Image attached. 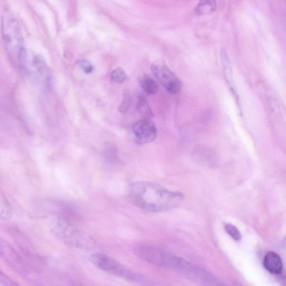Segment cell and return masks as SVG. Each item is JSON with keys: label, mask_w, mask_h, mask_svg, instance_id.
Listing matches in <instances>:
<instances>
[{"label": "cell", "mask_w": 286, "mask_h": 286, "mask_svg": "<svg viewBox=\"0 0 286 286\" xmlns=\"http://www.w3.org/2000/svg\"><path fill=\"white\" fill-rule=\"evenodd\" d=\"M111 77L114 82L121 84L125 82L126 79V74L123 68H118L112 72Z\"/></svg>", "instance_id": "16"}, {"label": "cell", "mask_w": 286, "mask_h": 286, "mask_svg": "<svg viewBox=\"0 0 286 286\" xmlns=\"http://www.w3.org/2000/svg\"><path fill=\"white\" fill-rule=\"evenodd\" d=\"M51 230L61 241L75 248L91 249L95 246L90 236L73 225L67 219L60 216L54 219L51 223Z\"/></svg>", "instance_id": "4"}, {"label": "cell", "mask_w": 286, "mask_h": 286, "mask_svg": "<svg viewBox=\"0 0 286 286\" xmlns=\"http://www.w3.org/2000/svg\"></svg>", "instance_id": "21"}, {"label": "cell", "mask_w": 286, "mask_h": 286, "mask_svg": "<svg viewBox=\"0 0 286 286\" xmlns=\"http://www.w3.org/2000/svg\"><path fill=\"white\" fill-rule=\"evenodd\" d=\"M137 107L139 114L143 119H151L153 117V111L149 103L144 97L139 96L137 102Z\"/></svg>", "instance_id": "13"}, {"label": "cell", "mask_w": 286, "mask_h": 286, "mask_svg": "<svg viewBox=\"0 0 286 286\" xmlns=\"http://www.w3.org/2000/svg\"><path fill=\"white\" fill-rule=\"evenodd\" d=\"M133 252L141 260L179 274L195 283L205 286L223 285L222 281L207 270L184 259L150 245H139Z\"/></svg>", "instance_id": "1"}, {"label": "cell", "mask_w": 286, "mask_h": 286, "mask_svg": "<svg viewBox=\"0 0 286 286\" xmlns=\"http://www.w3.org/2000/svg\"><path fill=\"white\" fill-rule=\"evenodd\" d=\"M0 254L11 269L26 280L35 283L42 282L38 270L28 264L8 242L2 238L0 241Z\"/></svg>", "instance_id": "5"}, {"label": "cell", "mask_w": 286, "mask_h": 286, "mask_svg": "<svg viewBox=\"0 0 286 286\" xmlns=\"http://www.w3.org/2000/svg\"><path fill=\"white\" fill-rule=\"evenodd\" d=\"M151 71L170 94L175 95L179 93L183 88V83L177 76L170 69L163 61H154Z\"/></svg>", "instance_id": "7"}, {"label": "cell", "mask_w": 286, "mask_h": 286, "mask_svg": "<svg viewBox=\"0 0 286 286\" xmlns=\"http://www.w3.org/2000/svg\"><path fill=\"white\" fill-rule=\"evenodd\" d=\"M225 230L226 233L229 234L230 237L234 239L236 241H240L242 238V235L241 234L240 231L238 230V228L233 225L231 224H225Z\"/></svg>", "instance_id": "17"}, {"label": "cell", "mask_w": 286, "mask_h": 286, "mask_svg": "<svg viewBox=\"0 0 286 286\" xmlns=\"http://www.w3.org/2000/svg\"><path fill=\"white\" fill-rule=\"evenodd\" d=\"M216 7V0H200L196 11L199 15H206L213 12Z\"/></svg>", "instance_id": "15"}, {"label": "cell", "mask_w": 286, "mask_h": 286, "mask_svg": "<svg viewBox=\"0 0 286 286\" xmlns=\"http://www.w3.org/2000/svg\"><path fill=\"white\" fill-rule=\"evenodd\" d=\"M2 34L3 41L11 57L16 56L22 69L26 67V53L24 40L19 23L10 13L2 18Z\"/></svg>", "instance_id": "3"}, {"label": "cell", "mask_w": 286, "mask_h": 286, "mask_svg": "<svg viewBox=\"0 0 286 286\" xmlns=\"http://www.w3.org/2000/svg\"><path fill=\"white\" fill-rule=\"evenodd\" d=\"M10 233L19 248L23 251L27 257L31 260L32 259V260H36L37 262L39 261L42 262L40 257L35 252L32 243L21 231L18 229L17 227H13L10 229Z\"/></svg>", "instance_id": "9"}, {"label": "cell", "mask_w": 286, "mask_h": 286, "mask_svg": "<svg viewBox=\"0 0 286 286\" xmlns=\"http://www.w3.org/2000/svg\"><path fill=\"white\" fill-rule=\"evenodd\" d=\"M132 129L138 144H147L157 137V127L151 119H143L135 122Z\"/></svg>", "instance_id": "8"}, {"label": "cell", "mask_w": 286, "mask_h": 286, "mask_svg": "<svg viewBox=\"0 0 286 286\" xmlns=\"http://www.w3.org/2000/svg\"><path fill=\"white\" fill-rule=\"evenodd\" d=\"M264 265L269 272L273 274H279L283 270V263L278 254L270 252L266 255Z\"/></svg>", "instance_id": "11"}, {"label": "cell", "mask_w": 286, "mask_h": 286, "mask_svg": "<svg viewBox=\"0 0 286 286\" xmlns=\"http://www.w3.org/2000/svg\"><path fill=\"white\" fill-rule=\"evenodd\" d=\"M221 56L224 75V77H225L226 83L227 84V86H229L232 94H233L238 105L239 106H240V103H239V96L235 86L233 69H232L229 58L228 57L225 50H222Z\"/></svg>", "instance_id": "10"}, {"label": "cell", "mask_w": 286, "mask_h": 286, "mask_svg": "<svg viewBox=\"0 0 286 286\" xmlns=\"http://www.w3.org/2000/svg\"><path fill=\"white\" fill-rule=\"evenodd\" d=\"M139 82L144 91L149 95L157 94L159 86L155 81L148 75L143 76L139 79Z\"/></svg>", "instance_id": "12"}, {"label": "cell", "mask_w": 286, "mask_h": 286, "mask_svg": "<svg viewBox=\"0 0 286 286\" xmlns=\"http://www.w3.org/2000/svg\"><path fill=\"white\" fill-rule=\"evenodd\" d=\"M13 210L9 201L2 192L0 195V216L3 220H9L12 218Z\"/></svg>", "instance_id": "14"}, {"label": "cell", "mask_w": 286, "mask_h": 286, "mask_svg": "<svg viewBox=\"0 0 286 286\" xmlns=\"http://www.w3.org/2000/svg\"><path fill=\"white\" fill-rule=\"evenodd\" d=\"M79 66L87 74L91 73L94 70V67L90 61L86 60H81L79 63Z\"/></svg>", "instance_id": "20"}, {"label": "cell", "mask_w": 286, "mask_h": 286, "mask_svg": "<svg viewBox=\"0 0 286 286\" xmlns=\"http://www.w3.org/2000/svg\"><path fill=\"white\" fill-rule=\"evenodd\" d=\"M89 260L98 269L112 275L136 283H142L145 281L144 277L140 274L125 267L108 255L100 253H94L91 255Z\"/></svg>", "instance_id": "6"}, {"label": "cell", "mask_w": 286, "mask_h": 286, "mask_svg": "<svg viewBox=\"0 0 286 286\" xmlns=\"http://www.w3.org/2000/svg\"><path fill=\"white\" fill-rule=\"evenodd\" d=\"M127 199L134 205L152 212L167 211L179 207L184 195L168 190L150 182L138 181L131 184L127 191Z\"/></svg>", "instance_id": "2"}, {"label": "cell", "mask_w": 286, "mask_h": 286, "mask_svg": "<svg viewBox=\"0 0 286 286\" xmlns=\"http://www.w3.org/2000/svg\"><path fill=\"white\" fill-rule=\"evenodd\" d=\"M19 285L17 282L11 279L5 273L0 272V286H16Z\"/></svg>", "instance_id": "18"}, {"label": "cell", "mask_w": 286, "mask_h": 286, "mask_svg": "<svg viewBox=\"0 0 286 286\" xmlns=\"http://www.w3.org/2000/svg\"><path fill=\"white\" fill-rule=\"evenodd\" d=\"M132 103V99L129 95H126L119 107V110L121 113H126L129 110Z\"/></svg>", "instance_id": "19"}]
</instances>
